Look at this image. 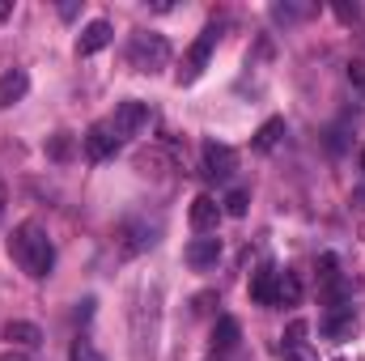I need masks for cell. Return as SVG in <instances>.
Returning a JSON list of instances; mask_svg holds the SVG:
<instances>
[{
    "mask_svg": "<svg viewBox=\"0 0 365 361\" xmlns=\"http://www.w3.org/2000/svg\"><path fill=\"white\" fill-rule=\"evenodd\" d=\"M238 171V153L221 141H204V175L208 179H230Z\"/></svg>",
    "mask_w": 365,
    "mask_h": 361,
    "instance_id": "cell-6",
    "label": "cell"
},
{
    "mask_svg": "<svg viewBox=\"0 0 365 361\" xmlns=\"http://www.w3.org/2000/svg\"><path fill=\"white\" fill-rule=\"evenodd\" d=\"M357 327H361V319H357V310H353L349 302H336V306L319 319V332H323L327 340H353Z\"/></svg>",
    "mask_w": 365,
    "mask_h": 361,
    "instance_id": "cell-5",
    "label": "cell"
},
{
    "mask_svg": "<svg viewBox=\"0 0 365 361\" xmlns=\"http://www.w3.org/2000/svg\"><path fill=\"white\" fill-rule=\"evenodd\" d=\"M0 361H30V357H26V353H4Z\"/></svg>",
    "mask_w": 365,
    "mask_h": 361,
    "instance_id": "cell-26",
    "label": "cell"
},
{
    "mask_svg": "<svg viewBox=\"0 0 365 361\" xmlns=\"http://www.w3.org/2000/svg\"><path fill=\"white\" fill-rule=\"evenodd\" d=\"M110 123V132L123 141V136H136L145 123H149V102H140V98H128V102H119L115 106V115L106 119Z\"/></svg>",
    "mask_w": 365,
    "mask_h": 361,
    "instance_id": "cell-4",
    "label": "cell"
},
{
    "mask_svg": "<svg viewBox=\"0 0 365 361\" xmlns=\"http://www.w3.org/2000/svg\"><path fill=\"white\" fill-rule=\"evenodd\" d=\"M349 81H353V86H365V64H361V60H353V64H349Z\"/></svg>",
    "mask_w": 365,
    "mask_h": 361,
    "instance_id": "cell-24",
    "label": "cell"
},
{
    "mask_svg": "<svg viewBox=\"0 0 365 361\" xmlns=\"http://www.w3.org/2000/svg\"><path fill=\"white\" fill-rule=\"evenodd\" d=\"M217 39H221V30H217V26H208V30L187 47L182 68H179V86H191V81H200V77H204V68H208V60H212V51H217Z\"/></svg>",
    "mask_w": 365,
    "mask_h": 361,
    "instance_id": "cell-3",
    "label": "cell"
},
{
    "mask_svg": "<svg viewBox=\"0 0 365 361\" xmlns=\"http://www.w3.org/2000/svg\"><path fill=\"white\" fill-rule=\"evenodd\" d=\"M68 361H106V357L93 349L90 340H73V349H68Z\"/></svg>",
    "mask_w": 365,
    "mask_h": 361,
    "instance_id": "cell-21",
    "label": "cell"
},
{
    "mask_svg": "<svg viewBox=\"0 0 365 361\" xmlns=\"http://www.w3.org/2000/svg\"><path fill=\"white\" fill-rule=\"evenodd\" d=\"M247 204H251V195H247L242 187H234V191L221 200V213H230V217H247Z\"/></svg>",
    "mask_w": 365,
    "mask_h": 361,
    "instance_id": "cell-19",
    "label": "cell"
},
{
    "mask_svg": "<svg viewBox=\"0 0 365 361\" xmlns=\"http://www.w3.org/2000/svg\"><path fill=\"white\" fill-rule=\"evenodd\" d=\"M217 221H221V204L212 195H195L191 200V230L208 234V230H217Z\"/></svg>",
    "mask_w": 365,
    "mask_h": 361,
    "instance_id": "cell-10",
    "label": "cell"
},
{
    "mask_svg": "<svg viewBox=\"0 0 365 361\" xmlns=\"http://www.w3.org/2000/svg\"><path fill=\"white\" fill-rule=\"evenodd\" d=\"M302 302V280H297V272L280 268L276 276V306H297Z\"/></svg>",
    "mask_w": 365,
    "mask_h": 361,
    "instance_id": "cell-17",
    "label": "cell"
},
{
    "mask_svg": "<svg viewBox=\"0 0 365 361\" xmlns=\"http://www.w3.org/2000/svg\"><path fill=\"white\" fill-rule=\"evenodd\" d=\"M81 149H86V158H90V162H106V158H115L119 136L110 132V123H93L90 132L81 136Z\"/></svg>",
    "mask_w": 365,
    "mask_h": 361,
    "instance_id": "cell-7",
    "label": "cell"
},
{
    "mask_svg": "<svg viewBox=\"0 0 365 361\" xmlns=\"http://www.w3.org/2000/svg\"><path fill=\"white\" fill-rule=\"evenodd\" d=\"M0 213H4V183H0Z\"/></svg>",
    "mask_w": 365,
    "mask_h": 361,
    "instance_id": "cell-27",
    "label": "cell"
},
{
    "mask_svg": "<svg viewBox=\"0 0 365 361\" xmlns=\"http://www.w3.org/2000/svg\"><path fill=\"white\" fill-rule=\"evenodd\" d=\"M182 260H187V264H191L195 272L212 268V264L221 260V238H195V243H187Z\"/></svg>",
    "mask_w": 365,
    "mask_h": 361,
    "instance_id": "cell-8",
    "label": "cell"
},
{
    "mask_svg": "<svg viewBox=\"0 0 365 361\" xmlns=\"http://www.w3.org/2000/svg\"><path fill=\"white\" fill-rule=\"evenodd\" d=\"M361 171H365V149H361Z\"/></svg>",
    "mask_w": 365,
    "mask_h": 361,
    "instance_id": "cell-28",
    "label": "cell"
},
{
    "mask_svg": "<svg viewBox=\"0 0 365 361\" xmlns=\"http://www.w3.org/2000/svg\"><path fill=\"white\" fill-rule=\"evenodd\" d=\"M9 255H13L17 268L26 276H34V280H43L51 272V264H56V247H51V238H47V230L38 221H21L9 234Z\"/></svg>",
    "mask_w": 365,
    "mask_h": 361,
    "instance_id": "cell-1",
    "label": "cell"
},
{
    "mask_svg": "<svg viewBox=\"0 0 365 361\" xmlns=\"http://www.w3.org/2000/svg\"><path fill=\"white\" fill-rule=\"evenodd\" d=\"M319 280H323V285H336V255H331V251L319 255Z\"/></svg>",
    "mask_w": 365,
    "mask_h": 361,
    "instance_id": "cell-22",
    "label": "cell"
},
{
    "mask_svg": "<svg viewBox=\"0 0 365 361\" xmlns=\"http://www.w3.org/2000/svg\"><path fill=\"white\" fill-rule=\"evenodd\" d=\"M336 361H340V357H336Z\"/></svg>",
    "mask_w": 365,
    "mask_h": 361,
    "instance_id": "cell-29",
    "label": "cell"
},
{
    "mask_svg": "<svg viewBox=\"0 0 365 361\" xmlns=\"http://www.w3.org/2000/svg\"><path fill=\"white\" fill-rule=\"evenodd\" d=\"M110 43V21H90L86 30H81V39H77V56H93V51H102Z\"/></svg>",
    "mask_w": 365,
    "mask_h": 361,
    "instance_id": "cell-14",
    "label": "cell"
},
{
    "mask_svg": "<svg viewBox=\"0 0 365 361\" xmlns=\"http://www.w3.org/2000/svg\"><path fill=\"white\" fill-rule=\"evenodd\" d=\"M30 93V77L21 73V68H9L4 77H0V111H9L13 102H21Z\"/></svg>",
    "mask_w": 365,
    "mask_h": 361,
    "instance_id": "cell-11",
    "label": "cell"
},
{
    "mask_svg": "<svg viewBox=\"0 0 365 361\" xmlns=\"http://www.w3.org/2000/svg\"><path fill=\"white\" fill-rule=\"evenodd\" d=\"M9 13H13V0H0V21H9Z\"/></svg>",
    "mask_w": 365,
    "mask_h": 361,
    "instance_id": "cell-25",
    "label": "cell"
},
{
    "mask_svg": "<svg viewBox=\"0 0 365 361\" xmlns=\"http://www.w3.org/2000/svg\"><path fill=\"white\" fill-rule=\"evenodd\" d=\"M310 13H314V4H276V9H272V17H276V21H284V26H289V21L310 17Z\"/></svg>",
    "mask_w": 365,
    "mask_h": 361,
    "instance_id": "cell-20",
    "label": "cell"
},
{
    "mask_svg": "<svg viewBox=\"0 0 365 361\" xmlns=\"http://www.w3.org/2000/svg\"><path fill=\"white\" fill-rule=\"evenodd\" d=\"M153 234H158L153 225H123V230H119V238H123V243H119V255H136V251L153 247V243H158Z\"/></svg>",
    "mask_w": 365,
    "mask_h": 361,
    "instance_id": "cell-12",
    "label": "cell"
},
{
    "mask_svg": "<svg viewBox=\"0 0 365 361\" xmlns=\"http://www.w3.org/2000/svg\"><path fill=\"white\" fill-rule=\"evenodd\" d=\"M280 136H284V119H268L255 132V153H272L276 145H280Z\"/></svg>",
    "mask_w": 365,
    "mask_h": 361,
    "instance_id": "cell-18",
    "label": "cell"
},
{
    "mask_svg": "<svg viewBox=\"0 0 365 361\" xmlns=\"http://www.w3.org/2000/svg\"><path fill=\"white\" fill-rule=\"evenodd\" d=\"M68 153H73V141H68V132H60V136H51V158H60V162H64Z\"/></svg>",
    "mask_w": 365,
    "mask_h": 361,
    "instance_id": "cell-23",
    "label": "cell"
},
{
    "mask_svg": "<svg viewBox=\"0 0 365 361\" xmlns=\"http://www.w3.org/2000/svg\"><path fill=\"white\" fill-rule=\"evenodd\" d=\"M4 340L9 345H21V349H34V345H43V332L34 323H26V319H9L4 323Z\"/></svg>",
    "mask_w": 365,
    "mask_h": 361,
    "instance_id": "cell-15",
    "label": "cell"
},
{
    "mask_svg": "<svg viewBox=\"0 0 365 361\" xmlns=\"http://www.w3.org/2000/svg\"><path fill=\"white\" fill-rule=\"evenodd\" d=\"M276 276H280V268H272V264H259L251 272V302L276 306Z\"/></svg>",
    "mask_w": 365,
    "mask_h": 361,
    "instance_id": "cell-9",
    "label": "cell"
},
{
    "mask_svg": "<svg viewBox=\"0 0 365 361\" xmlns=\"http://www.w3.org/2000/svg\"><path fill=\"white\" fill-rule=\"evenodd\" d=\"M238 336H242V327H238L234 315H221V319L212 323V349H217V353H230V349L238 345Z\"/></svg>",
    "mask_w": 365,
    "mask_h": 361,
    "instance_id": "cell-16",
    "label": "cell"
},
{
    "mask_svg": "<svg viewBox=\"0 0 365 361\" xmlns=\"http://www.w3.org/2000/svg\"><path fill=\"white\" fill-rule=\"evenodd\" d=\"M166 60H170V43L162 34H153V30H140L128 43V64L136 73H158V68H166Z\"/></svg>",
    "mask_w": 365,
    "mask_h": 361,
    "instance_id": "cell-2",
    "label": "cell"
},
{
    "mask_svg": "<svg viewBox=\"0 0 365 361\" xmlns=\"http://www.w3.org/2000/svg\"><path fill=\"white\" fill-rule=\"evenodd\" d=\"M280 353H284V361H314V357H310V349H306V323H302V319H293V323H289Z\"/></svg>",
    "mask_w": 365,
    "mask_h": 361,
    "instance_id": "cell-13",
    "label": "cell"
}]
</instances>
